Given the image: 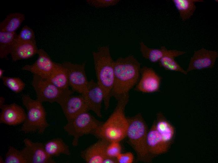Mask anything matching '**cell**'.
<instances>
[{
    "instance_id": "1",
    "label": "cell",
    "mask_w": 218,
    "mask_h": 163,
    "mask_svg": "<svg viewBox=\"0 0 218 163\" xmlns=\"http://www.w3.org/2000/svg\"><path fill=\"white\" fill-rule=\"evenodd\" d=\"M114 82L112 96L117 100L129 94L139 79L140 63L133 55L118 58L114 62Z\"/></svg>"
},
{
    "instance_id": "2",
    "label": "cell",
    "mask_w": 218,
    "mask_h": 163,
    "mask_svg": "<svg viewBox=\"0 0 218 163\" xmlns=\"http://www.w3.org/2000/svg\"><path fill=\"white\" fill-rule=\"evenodd\" d=\"M97 82L104 94L105 109L109 108L114 82V62L108 45L100 46L92 52Z\"/></svg>"
},
{
    "instance_id": "3",
    "label": "cell",
    "mask_w": 218,
    "mask_h": 163,
    "mask_svg": "<svg viewBox=\"0 0 218 163\" xmlns=\"http://www.w3.org/2000/svg\"><path fill=\"white\" fill-rule=\"evenodd\" d=\"M129 98L128 94L117 100L114 109L106 120L103 122L94 133L95 136L109 142H120L126 137L128 120L125 110Z\"/></svg>"
},
{
    "instance_id": "4",
    "label": "cell",
    "mask_w": 218,
    "mask_h": 163,
    "mask_svg": "<svg viewBox=\"0 0 218 163\" xmlns=\"http://www.w3.org/2000/svg\"><path fill=\"white\" fill-rule=\"evenodd\" d=\"M126 136L136 154L138 160L145 163L151 162L153 157L149 152L147 143V125L140 113L127 117Z\"/></svg>"
},
{
    "instance_id": "5",
    "label": "cell",
    "mask_w": 218,
    "mask_h": 163,
    "mask_svg": "<svg viewBox=\"0 0 218 163\" xmlns=\"http://www.w3.org/2000/svg\"><path fill=\"white\" fill-rule=\"evenodd\" d=\"M22 100L27 112L21 131L26 133L37 131L39 134L43 133L49 125L42 103L37 99L32 98L26 94L22 95Z\"/></svg>"
},
{
    "instance_id": "6",
    "label": "cell",
    "mask_w": 218,
    "mask_h": 163,
    "mask_svg": "<svg viewBox=\"0 0 218 163\" xmlns=\"http://www.w3.org/2000/svg\"><path fill=\"white\" fill-rule=\"evenodd\" d=\"M102 123L87 111L81 113L67 122L63 129L68 134L73 137L72 145L76 146L81 137L90 134H93Z\"/></svg>"
},
{
    "instance_id": "7",
    "label": "cell",
    "mask_w": 218,
    "mask_h": 163,
    "mask_svg": "<svg viewBox=\"0 0 218 163\" xmlns=\"http://www.w3.org/2000/svg\"><path fill=\"white\" fill-rule=\"evenodd\" d=\"M32 85L35 92L37 99L42 103H56L60 105L73 91L70 89H60L46 79L33 75Z\"/></svg>"
},
{
    "instance_id": "8",
    "label": "cell",
    "mask_w": 218,
    "mask_h": 163,
    "mask_svg": "<svg viewBox=\"0 0 218 163\" xmlns=\"http://www.w3.org/2000/svg\"><path fill=\"white\" fill-rule=\"evenodd\" d=\"M68 74L69 86L73 92L82 95L88 86V80L85 71L86 63H75L70 61L62 63Z\"/></svg>"
},
{
    "instance_id": "9",
    "label": "cell",
    "mask_w": 218,
    "mask_h": 163,
    "mask_svg": "<svg viewBox=\"0 0 218 163\" xmlns=\"http://www.w3.org/2000/svg\"><path fill=\"white\" fill-rule=\"evenodd\" d=\"M23 142L24 146L20 151L27 163L56 162L47 153L43 144L33 142L28 138L24 139Z\"/></svg>"
},
{
    "instance_id": "10",
    "label": "cell",
    "mask_w": 218,
    "mask_h": 163,
    "mask_svg": "<svg viewBox=\"0 0 218 163\" xmlns=\"http://www.w3.org/2000/svg\"><path fill=\"white\" fill-rule=\"evenodd\" d=\"M37 54L38 58L34 63L25 65L22 67L21 69L47 79L53 71L55 63L52 61L48 53L43 49H39Z\"/></svg>"
},
{
    "instance_id": "11",
    "label": "cell",
    "mask_w": 218,
    "mask_h": 163,
    "mask_svg": "<svg viewBox=\"0 0 218 163\" xmlns=\"http://www.w3.org/2000/svg\"><path fill=\"white\" fill-rule=\"evenodd\" d=\"M89 110L92 111L99 118L102 117V105L104 102L103 91L97 82L93 79L89 81L87 87L83 94Z\"/></svg>"
},
{
    "instance_id": "12",
    "label": "cell",
    "mask_w": 218,
    "mask_h": 163,
    "mask_svg": "<svg viewBox=\"0 0 218 163\" xmlns=\"http://www.w3.org/2000/svg\"><path fill=\"white\" fill-rule=\"evenodd\" d=\"M218 57L217 51L202 48L195 51L191 57L186 70L188 73L213 67Z\"/></svg>"
},
{
    "instance_id": "13",
    "label": "cell",
    "mask_w": 218,
    "mask_h": 163,
    "mask_svg": "<svg viewBox=\"0 0 218 163\" xmlns=\"http://www.w3.org/2000/svg\"><path fill=\"white\" fill-rule=\"evenodd\" d=\"M161 82V77L153 69L144 66L141 69L140 78L135 89L143 93L155 92L159 90Z\"/></svg>"
},
{
    "instance_id": "14",
    "label": "cell",
    "mask_w": 218,
    "mask_h": 163,
    "mask_svg": "<svg viewBox=\"0 0 218 163\" xmlns=\"http://www.w3.org/2000/svg\"><path fill=\"white\" fill-rule=\"evenodd\" d=\"M60 105L67 122L81 113L89 110L86 101L81 95L72 94Z\"/></svg>"
},
{
    "instance_id": "15",
    "label": "cell",
    "mask_w": 218,
    "mask_h": 163,
    "mask_svg": "<svg viewBox=\"0 0 218 163\" xmlns=\"http://www.w3.org/2000/svg\"><path fill=\"white\" fill-rule=\"evenodd\" d=\"M0 109V123L16 125L23 123L26 119V114L24 110L15 103L5 104Z\"/></svg>"
},
{
    "instance_id": "16",
    "label": "cell",
    "mask_w": 218,
    "mask_h": 163,
    "mask_svg": "<svg viewBox=\"0 0 218 163\" xmlns=\"http://www.w3.org/2000/svg\"><path fill=\"white\" fill-rule=\"evenodd\" d=\"M147 143L149 152L153 157L166 153L171 145L158 131L153 123L148 131Z\"/></svg>"
},
{
    "instance_id": "17",
    "label": "cell",
    "mask_w": 218,
    "mask_h": 163,
    "mask_svg": "<svg viewBox=\"0 0 218 163\" xmlns=\"http://www.w3.org/2000/svg\"><path fill=\"white\" fill-rule=\"evenodd\" d=\"M139 48L142 56L153 63L159 62L165 56H171L175 58L184 55L186 53L184 51L168 49L164 46H161L160 48H150L143 42H140Z\"/></svg>"
},
{
    "instance_id": "18",
    "label": "cell",
    "mask_w": 218,
    "mask_h": 163,
    "mask_svg": "<svg viewBox=\"0 0 218 163\" xmlns=\"http://www.w3.org/2000/svg\"><path fill=\"white\" fill-rule=\"evenodd\" d=\"M109 143L105 140L99 139L82 152V157L87 163H102L106 156V149Z\"/></svg>"
},
{
    "instance_id": "19",
    "label": "cell",
    "mask_w": 218,
    "mask_h": 163,
    "mask_svg": "<svg viewBox=\"0 0 218 163\" xmlns=\"http://www.w3.org/2000/svg\"><path fill=\"white\" fill-rule=\"evenodd\" d=\"M36 41L16 43L10 55L12 60L16 61L30 58L38 53Z\"/></svg>"
},
{
    "instance_id": "20",
    "label": "cell",
    "mask_w": 218,
    "mask_h": 163,
    "mask_svg": "<svg viewBox=\"0 0 218 163\" xmlns=\"http://www.w3.org/2000/svg\"><path fill=\"white\" fill-rule=\"evenodd\" d=\"M153 123L157 130L165 141L171 145L175 134L174 127L160 112L157 114L156 120Z\"/></svg>"
},
{
    "instance_id": "21",
    "label": "cell",
    "mask_w": 218,
    "mask_h": 163,
    "mask_svg": "<svg viewBox=\"0 0 218 163\" xmlns=\"http://www.w3.org/2000/svg\"><path fill=\"white\" fill-rule=\"evenodd\" d=\"M47 79L60 89H69L70 86L67 71L62 63H55L53 71Z\"/></svg>"
},
{
    "instance_id": "22",
    "label": "cell",
    "mask_w": 218,
    "mask_h": 163,
    "mask_svg": "<svg viewBox=\"0 0 218 163\" xmlns=\"http://www.w3.org/2000/svg\"><path fill=\"white\" fill-rule=\"evenodd\" d=\"M178 11L181 20L185 21L193 15L196 8V3L202 2L203 0H172Z\"/></svg>"
},
{
    "instance_id": "23",
    "label": "cell",
    "mask_w": 218,
    "mask_h": 163,
    "mask_svg": "<svg viewBox=\"0 0 218 163\" xmlns=\"http://www.w3.org/2000/svg\"><path fill=\"white\" fill-rule=\"evenodd\" d=\"M25 19V16L22 13H10L1 22L0 31L16 32Z\"/></svg>"
},
{
    "instance_id": "24",
    "label": "cell",
    "mask_w": 218,
    "mask_h": 163,
    "mask_svg": "<svg viewBox=\"0 0 218 163\" xmlns=\"http://www.w3.org/2000/svg\"><path fill=\"white\" fill-rule=\"evenodd\" d=\"M47 153L50 156L57 157L61 154L70 155V154L69 146L60 138L49 140L44 145Z\"/></svg>"
},
{
    "instance_id": "25",
    "label": "cell",
    "mask_w": 218,
    "mask_h": 163,
    "mask_svg": "<svg viewBox=\"0 0 218 163\" xmlns=\"http://www.w3.org/2000/svg\"><path fill=\"white\" fill-rule=\"evenodd\" d=\"M16 32L0 31V57L4 58L10 55L16 43Z\"/></svg>"
},
{
    "instance_id": "26",
    "label": "cell",
    "mask_w": 218,
    "mask_h": 163,
    "mask_svg": "<svg viewBox=\"0 0 218 163\" xmlns=\"http://www.w3.org/2000/svg\"><path fill=\"white\" fill-rule=\"evenodd\" d=\"M1 79L5 86L16 93L21 92L25 86L24 82L19 77L4 76Z\"/></svg>"
},
{
    "instance_id": "27",
    "label": "cell",
    "mask_w": 218,
    "mask_h": 163,
    "mask_svg": "<svg viewBox=\"0 0 218 163\" xmlns=\"http://www.w3.org/2000/svg\"><path fill=\"white\" fill-rule=\"evenodd\" d=\"M174 57L169 55L163 57L158 62L159 66L165 69L180 72L186 75L188 73L175 60Z\"/></svg>"
},
{
    "instance_id": "28",
    "label": "cell",
    "mask_w": 218,
    "mask_h": 163,
    "mask_svg": "<svg viewBox=\"0 0 218 163\" xmlns=\"http://www.w3.org/2000/svg\"><path fill=\"white\" fill-rule=\"evenodd\" d=\"M4 163H27L21 151L13 146H10L6 153Z\"/></svg>"
},
{
    "instance_id": "29",
    "label": "cell",
    "mask_w": 218,
    "mask_h": 163,
    "mask_svg": "<svg viewBox=\"0 0 218 163\" xmlns=\"http://www.w3.org/2000/svg\"><path fill=\"white\" fill-rule=\"evenodd\" d=\"M35 40V34L33 30L29 26L25 25L22 27L19 33L17 34L16 43Z\"/></svg>"
},
{
    "instance_id": "30",
    "label": "cell",
    "mask_w": 218,
    "mask_h": 163,
    "mask_svg": "<svg viewBox=\"0 0 218 163\" xmlns=\"http://www.w3.org/2000/svg\"><path fill=\"white\" fill-rule=\"evenodd\" d=\"M122 146L119 142L112 141L109 142L106 149V154L108 156L116 158L121 153Z\"/></svg>"
},
{
    "instance_id": "31",
    "label": "cell",
    "mask_w": 218,
    "mask_h": 163,
    "mask_svg": "<svg viewBox=\"0 0 218 163\" xmlns=\"http://www.w3.org/2000/svg\"><path fill=\"white\" fill-rule=\"evenodd\" d=\"M119 0H87L89 5L97 8H104L114 6L119 2Z\"/></svg>"
},
{
    "instance_id": "32",
    "label": "cell",
    "mask_w": 218,
    "mask_h": 163,
    "mask_svg": "<svg viewBox=\"0 0 218 163\" xmlns=\"http://www.w3.org/2000/svg\"><path fill=\"white\" fill-rule=\"evenodd\" d=\"M116 158L117 163H132L133 162L134 156L132 153L130 152H121Z\"/></svg>"
},
{
    "instance_id": "33",
    "label": "cell",
    "mask_w": 218,
    "mask_h": 163,
    "mask_svg": "<svg viewBox=\"0 0 218 163\" xmlns=\"http://www.w3.org/2000/svg\"><path fill=\"white\" fill-rule=\"evenodd\" d=\"M102 163H117L116 158L106 156L104 159Z\"/></svg>"
},
{
    "instance_id": "34",
    "label": "cell",
    "mask_w": 218,
    "mask_h": 163,
    "mask_svg": "<svg viewBox=\"0 0 218 163\" xmlns=\"http://www.w3.org/2000/svg\"><path fill=\"white\" fill-rule=\"evenodd\" d=\"M5 102V99L3 96L0 97V108H1L4 105Z\"/></svg>"
},
{
    "instance_id": "35",
    "label": "cell",
    "mask_w": 218,
    "mask_h": 163,
    "mask_svg": "<svg viewBox=\"0 0 218 163\" xmlns=\"http://www.w3.org/2000/svg\"><path fill=\"white\" fill-rule=\"evenodd\" d=\"M4 70L2 68H0V78H2L4 76Z\"/></svg>"
},
{
    "instance_id": "36",
    "label": "cell",
    "mask_w": 218,
    "mask_h": 163,
    "mask_svg": "<svg viewBox=\"0 0 218 163\" xmlns=\"http://www.w3.org/2000/svg\"><path fill=\"white\" fill-rule=\"evenodd\" d=\"M0 163H4V159H3L2 156L0 157Z\"/></svg>"
}]
</instances>
